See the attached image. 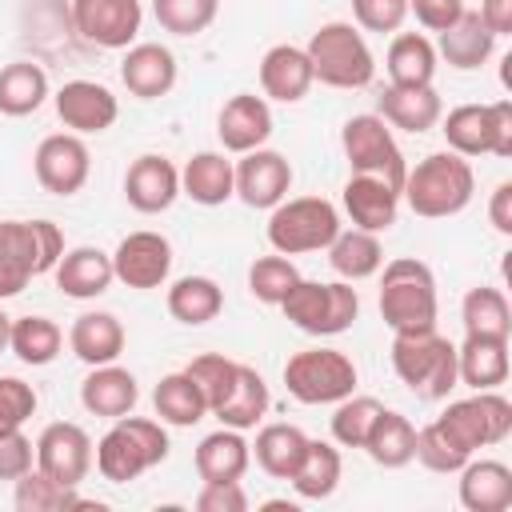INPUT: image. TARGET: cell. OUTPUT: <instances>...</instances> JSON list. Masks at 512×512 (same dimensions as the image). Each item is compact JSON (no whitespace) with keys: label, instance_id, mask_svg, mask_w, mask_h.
<instances>
[{"label":"cell","instance_id":"1","mask_svg":"<svg viewBox=\"0 0 512 512\" xmlns=\"http://www.w3.org/2000/svg\"><path fill=\"white\" fill-rule=\"evenodd\" d=\"M472 192H476V172L468 156L452 148L428 152L424 160H416V168H408L400 184V200L424 220H448L464 212L472 204Z\"/></svg>","mask_w":512,"mask_h":512},{"label":"cell","instance_id":"2","mask_svg":"<svg viewBox=\"0 0 512 512\" xmlns=\"http://www.w3.org/2000/svg\"><path fill=\"white\" fill-rule=\"evenodd\" d=\"M168 432L160 420H148V416H120L112 420V428L96 440V452H92V464L96 472L108 480V484H132L140 480L148 468L164 464L168 460Z\"/></svg>","mask_w":512,"mask_h":512},{"label":"cell","instance_id":"3","mask_svg":"<svg viewBox=\"0 0 512 512\" xmlns=\"http://www.w3.org/2000/svg\"><path fill=\"white\" fill-rule=\"evenodd\" d=\"M64 256V232L52 220H0V300L28 288Z\"/></svg>","mask_w":512,"mask_h":512},{"label":"cell","instance_id":"4","mask_svg":"<svg viewBox=\"0 0 512 512\" xmlns=\"http://www.w3.org/2000/svg\"><path fill=\"white\" fill-rule=\"evenodd\" d=\"M304 52H308V64H312V80H320L328 88L356 92V88H368L372 76H376V56H372L364 32L348 20L320 24L308 36Z\"/></svg>","mask_w":512,"mask_h":512},{"label":"cell","instance_id":"5","mask_svg":"<svg viewBox=\"0 0 512 512\" xmlns=\"http://www.w3.org/2000/svg\"><path fill=\"white\" fill-rule=\"evenodd\" d=\"M392 372L400 376V384H408L412 396L448 400V392L460 384L456 344L448 336H440L436 328H428V332H392Z\"/></svg>","mask_w":512,"mask_h":512},{"label":"cell","instance_id":"6","mask_svg":"<svg viewBox=\"0 0 512 512\" xmlns=\"http://www.w3.org/2000/svg\"><path fill=\"white\" fill-rule=\"evenodd\" d=\"M380 316L392 332L436 328V276L416 256H396L380 264Z\"/></svg>","mask_w":512,"mask_h":512},{"label":"cell","instance_id":"7","mask_svg":"<svg viewBox=\"0 0 512 512\" xmlns=\"http://www.w3.org/2000/svg\"><path fill=\"white\" fill-rule=\"evenodd\" d=\"M280 312L292 328L308 336H340L360 316V292L348 280H296V288L280 300Z\"/></svg>","mask_w":512,"mask_h":512},{"label":"cell","instance_id":"8","mask_svg":"<svg viewBox=\"0 0 512 512\" xmlns=\"http://www.w3.org/2000/svg\"><path fill=\"white\" fill-rule=\"evenodd\" d=\"M340 232V212L324 196H284L268 216V244L280 256L324 252Z\"/></svg>","mask_w":512,"mask_h":512},{"label":"cell","instance_id":"9","mask_svg":"<svg viewBox=\"0 0 512 512\" xmlns=\"http://www.w3.org/2000/svg\"><path fill=\"white\" fill-rule=\"evenodd\" d=\"M440 132L460 156H512V100L492 104H456L440 116Z\"/></svg>","mask_w":512,"mask_h":512},{"label":"cell","instance_id":"10","mask_svg":"<svg viewBox=\"0 0 512 512\" xmlns=\"http://www.w3.org/2000/svg\"><path fill=\"white\" fill-rule=\"evenodd\" d=\"M356 364L340 348H304L292 352L284 364V384L288 396L300 404H336L356 392Z\"/></svg>","mask_w":512,"mask_h":512},{"label":"cell","instance_id":"11","mask_svg":"<svg viewBox=\"0 0 512 512\" xmlns=\"http://www.w3.org/2000/svg\"><path fill=\"white\" fill-rule=\"evenodd\" d=\"M340 148H344V160L352 164V172L380 176V180H388L392 188L404 184L408 160H404V152H400L392 128H388L376 112L348 116L344 128H340Z\"/></svg>","mask_w":512,"mask_h":512},{"label":"cell","instance_id":"12","mask_svg":"<svg viewBox=\"0 0 512 512\" xmlns=\"http://www.w3.org/2000/svg\"><path fill=\"white\" fill-rule=\"evenodd\" d=\"M436 424H440L464 452L476 456L480 448H492V444L508 440V432H512V404H508V396H500L496 388L472 392L468 400H452V404L436 416Z\"/></svg>","mask_w":512,"mask_h":512},{"label":"cell","instance_id":"13","mask_svg":"<svg viewBox=\"0 0 512 512\" xmlns=\"http://www.w3.org/2000/svg\"><path fill=\"white\" fill-rule=\"evenodd\" d=\"M68 16L84 44L104 52H124L140 36L144 4L140 0H72Z\"/></svg>","mask_w":512,"mask_h":512},{"label":"cell","instance_id":"14","mask_svg":"<svg viewBox=\"0 0 512 512\" xmlns=\"http://www.w3.org/2000/svg\"><path fill=\"white\" fill-rule=\"evenodd\" d=\"M36 184L52 196H76L92 176V152L76 132H52L32 152Z\"/></svg>","mask_w":512,"mask_h":512},{"label":"cell","instance_id":"15","mask_svg":"<svg viewBox=\"0 0 512 512\" xmlns=\"http://www.w3.org/2000/svg\"><path fill=\"white\" fill-rule=\"evenodd\" d=\"M92 452V436L72 420H56L36 436V468L68 488L84 484V476L92 472Z\"/></svg>","mask_w":512,"mask_h":512},{"label":"cell","instance_id":"16","mask_svg":"<svg viewBox=\"0 0 512 512\" xmlns=\"http://www.w3.org/2000/svg\"><path fill=\"white\" fill-rule=\"evenodd\" d=\"M52 104H56V116L64 120V128L76 136H100L120 116V100L100 80H64L52 92Z\"/></svg>","mask_w":512,"mask_h":512},{"label":"cell","instance_id":"17","mask_svg":"<svg viewBox=\"0 0 512 512\" xmlns=\"http://www.w3.org/2000/svg\"><path fill=\"white\" fill-rule=\"evenodd\" d=\"M112 272L124 288H136V292H148V288H160L172 272V244L168 236L160 232H128L116 252H112Z\"/></svg>","mask_w":512,"mask_h":512},{"label":"cell","instance_id":"18","mask_svg":"<svg viewBox=\"0 0 512 512\" xmlns=\"http://www.w3.org/2000/svg\"><path fill=\"white\" fill-rule=\"evenodd\" d=\"M232 168H236V200H244L248 208L272 212L292 192V164L272 148H252Z\"/></svg>","mask_w":512,"mask_h":512},{"label":"cell","instance_id":"19","mask_svg":"<svg viewBox=\"0 0 512 512\" xmlns=\"http://www.w3.org/2000/svg\"><path fill=\"white\" fill-rule=\"evenodd\" d=\"M216 136H220L224 152H232V156L264 148L268 136H272V108H268V100L256 96V92L228 96L220 116H216Z\"/></svg>","mask_w":512,"mask_h":512},{"label":"cell","instance_id":"20","mask_svg":"<svg viewBox=\"0 0 512 512\" xmlns=\"http://www.w3.org/2000/svg\"><path fill=\"white\" fill-rule=\"evenodd\" d=\"M180 196V168L168 160V156H156V152H144L128 164L124 172V200L144 212V216H156V212H168Z\"/></svg>","mask_w":512,"mask_h":512},{"label":"cell","instance_id":"21","mask_svg":"<svg viewBox=\"0 0 512 512\" xmlns=\"http://www.w3.org/2000/svg\"><path fill=\"white\" fill-rule=\"evenodd\" d=\"M176 56L172 48L156 44V40H136L132 48H124V60H120V80L128 88V96L136 100H160L176 88Z\"/></svg>","mask_w":512,"mask_h":512},{"label":"cell","instance_id":"22","mask_svg":"<svg viewBox=\"0 0 512 512\" xmlns=\"http://www.w3.org/2000/svg\"><path fill=\"white\" fill-rule=\"evenodd\" d=\"M340 200H344V212H348L352 228H364V232H376V236L388 232L400 216V188H392L380 176L352 172Z\"/></svg>","mask_w":512,"mask_h":512},{"label":"cell","instance_id":"23","mask_svg":"<svg viewBox=\"0 0 512 512\" xmlns=\"http://www.w3.org/2000/svg\"><path fill=\"white\" fill-rule=\"evenodd\" d=\"M312 64H308V52L296 48V44H272L264 56H260V92L264 100H276V104H300L312 88Z\"/></svg>","mask_w":512,"mask_h":512},{"label":"cell","instance_id":"24","mask_svg":"<svg viewBox=\"0 0 512 512\" xmlns=\"http://www.w3.org/2000/svg\"><path fill=\"white\" fill-rule=\"evenodd\" d=\"M56 276V288L68 296V300H96L112 288L116 272H112V252H100L92 244H80V248H64V256L56 260L52 268Z\"/></svg>","mask_w":512,"mask_h":512},{"label":"cell","instance_id":"25","mask_svg":"<svg viewBox=\"0 0 512 512\" xmlns=\"http://www.w3.org/2000/svg\"><path fill=\"white\" fill-rule=\"evenodd\" d=\"M140 400V384L128 368H120L116 360L112 364H96L88 368L84 384H80V404L88 416H100V420H120L136 408Z\"/></svg>","mask_w":512,"mask_h":512},{"label":"cell","instance_id":"26","mask_svg":"<svg viewBox=\"0 0 512 512\" xmlns=\"http://www.w3.org/2000/svg\"><path fill=\"white\" fill-rule=\"evenodd\" d=\"M376 116H380L388 128H400V132L420 136V132H428V128L440 124L444 100H440V92H436L432 84H424V88L388 84V88L380 92V100H376Z\"/></svg>","mask_w":512,"mask_h":512},{"label":"cell","instance_id":"27","mask_svg":"<svg viewBox=\"0 0 512 512\" xmlns=\"http://www.w3.org/2000/svg\"><path fill=\"white\" fill-rule=\"evenodd\" d=\"M464 512H508L512 508V468L504 460H468L460 472Z\"/></svg>","mask_w":512,"mask_h":512},{"label":"cell","instance_id":"28","mask_svg":"<svg viewBox=\"0 0 512 512\" xmlns=\"http://www.w3.org/2000/svg\"><path fill=\"white\" fill-rule=\"evenodd\" d=\"M180 196L200 208H220L236 196V168L224 152H196L180 168Z\"/></svg>","mask_w":512,"mask_h":512},{"label":"cell","instance_id":"29","mask_svg":"<svg viewBox=\"0 0 512 512\" xmlns=\"http://www.w3.org/2000/svg\"><path fill=\"white\" fill-rule=\"evenodd\" d=\"M124 344H128V332L112 312H80L72 320V328H68V348L88 368L120 360Z\"/></svg>","mask_w":512,"mask_h":512},{"label":"cell","instance_id":"30","mask_svg":"<svg viewBox=\"0 0 512 512\" xmlns=\"http://www.w3.org/2000/svg\"><path fill=\"white\" fill-rule=\"evenodd\" d=\"M192 464H196V476H200L204 484H216V480H244V472H248V464H252V444L244 440V432L220 424L216 432H208V436L196 444Z\"/></svg>","mask_w":512,"mask_h":512},{"label":"cell","instance_id":"31","mask_svg":"<svg viewBox=\"0 0 512 512\" xmlns=\"http://www.w3.org/2000/svg\"><path fill=\"white\" fill-rule=\"evenodd\" d=\"M508 340L504 336H464L456 348V376L472 392L500 388L508 380Z\"/></svg>","mask_w":512,"mask_h":512},{"label":"cell","instance_id":"32","mask_svg":"<svg viewBox=\"0 0 512 512\" xmlns=\"http://www.w3.org/2000/svg\"><path fill=\"white\" fill-rule=\"evenodd\" d=\"M436 36H440L436 56H444L456 72H476V68L488 64L492 52H496V36L484 28L480 12H472V8H464L460 20L448 24L444 32H436Z\"/></svg>","mask_w":512,"mask_h":512},{"label":"cell","instance_id":"33","mask_svg":"<svg viewBox=\"0 0 512 512\" xmlns=\"http://www.w3.org/2000/svg\"><path fill=\"white\" fill-rule=\"evenodd\" d=\"M268 404H272V396H268L264 376H260L252 364H240V368H236V380H232V388H228V396L212 408V416H216L224 428L248 432V428H256V424L264 420Z\"/></svg>","mask_w":512,"mask_h":512},{"label":"cell","instance_id":"34","mask_svg":"<svg viewBox=\"0 0 512 512\" xmlns=\"http://www.w3.org/2000/svg\"><path fill=\"white\" fill-rule=\"evenodd\" d=\"M436 44L424 32H392L384 68H388V84H404V88H424L436 80Z\"/></svg>","mask_w":512,"mask_h":512},{"label":"cell","instance_id":"35","mask_svg":"<svg viewBox=\"0 0 512 512\" xmlns=\"http://www.w3.org/2000/svg\"><path fill=\"white\" fill-rule=\"evenodd\" d=\"M328 252V264L340 280L356 284V280H368L380 272L384 264V244L376 232H364V228H340L336 240L324 248Z\"/></svg>","mask_w":512,"mask_h":512},{"label":"cell","instance_id":"36","mask_svg":"<svg viewBox=\"0 0 512 512\" xmlns=\"http://www.w3.org/2000/svg\"><path fill=\"white\" fill-rule=\"evenodd\" d=\"M168 316L188 324V328H200L208 320H216L224 312V288L212 280V276H180L168 284Z\"/></svg>","mask_w":512,"mask_h":512},{"label":"cell","instance_id":"37","mask_svg":"<svg viewBox=\"0 0 512 512\" xmlns=\"http://www.w3.org/2000/svg\"><path fill=\"white\" fill-rule=\"evenodd\" d=\"M52 96L48 72L32 60H12L0 68V116H32Z\"/></svg>","mask_w":512,"mask_h":512},{"label":"cell","instance_id":"38","mask_svg":"<svg viewBox=\"0 0 512 512\" xmlns=\"http://www.w3.org/2000/svg\"><path fill=\"white\" fill-rule=\"evenodd\" d=\"M340 472H344V460H340V448L332 440H312L308 436V448H304V460L296 464L292 472V488L300 500H328L336 488H340Z\"/></svg>","mask_w":512,"mask_h":512},{"label":"cell","instance_id":"39","mask_svg":"<svg viewBox=\"0 0 512 512\" xmlns=\"http://www.w3.org/2000/svg\"><path fill=\"white\" fill-rule=\"evenodd\" d=\"M304 448H308V436H304L296 424H264V428L256 432L252 460H256L260 472H268L272 480H292L296 464L304 460Z\"/></svg>","mask_w":512,"mask_h":512},{"label":"cell","instance_id":"40","mask_svg":"<svg viewBox=\"0 0 512 512\" xmlns=\"http://www.w3.org/2000/svg\"><path fill=\"white\" fill-rule=\"evenodd\" d=\"M64 348V332L52 316H12L8 352L28 368H48Z\"/></svg>","mask_w":512,"mask_h":512},{"label":"cell","instance_id":"41","mask_svg":"<svg viewBox=\"0 0 512 512\" xmlns=\"http://www.w3.org/2000/svg\"><path fill=\"white\" fill-rule=\"evenodd\" d=\"M152 408H156V420L160 424H172V428H192L208 416V404L200 396V388L188 380V372H168L160 376V384L152 388Z\"/></svg>","mask_w":512,"mask_h":512},{"label":"cell","instance_id":"42","mask_svg":"<svg viewBox=\"0 0 512 512\" xmlns=\"http://www.w3.org/2000/svg\"><path fill=\"white\" fill-rule=\"evenodd\" d=\"M364 452L372 456V464L380 468H404L412 464V452H416V424L404 416V412H392L384 408L364 440Z\"/></svg>","mask_w":512,"mask_h":512},{"label":"cell","instance_id":"43","mask_svg":"<svg viewBox=\"0 0 512 512\" xmlns=\"http://www.w3.org/2000/svg\"><path fill=\"white\" fill-rule=\"evenodd\" d=\"M12 504L20 512H72V508H88L92 500H84L76 488L52 480L48 472L32 464L20 480H12Z\"/></svg>","mask_w":512,"mask_h":512},{"label":"cell","instance_id":"44","mask_svg":"<svg viewBox=\"0 0 512 512\" xmlns=\"http://www.w3.org/2000/svg\"><path fill=\"white\" fill-rule=\"evenodd\" d=\"M460 320H464V336H512V308L508 296L492 284H476L464 292L460 300Z\"/></svg>","mask_w":512,"mask_h":512},{"label":"cell","instance_id":"45","mask_svg":"<svg viewBox=\"0 0 512 512\" xmlns=\"http://www.w3.org/2000/svg\"><path fill=\"white\" fill-rule=\"evenodd\" d=\"M384 412V404L376 396H344L336 400V412H332V444L340 448H364L376 416Z\"/></svg>","mask_w":512,"mask_h":512},{"label":"cell","instance_id":"46","mask_svg":"<svg viewBox=\"0 0 512 512\" xmlns=\"http://www.w3.org/2000/svg\"><path fill=\"white\" fill-rule=\"evenodd\" d=\"M296 280H300V268L292 264V256H280V252L256 256L252 268H248V292L260 304H276L280 308V300L296 288Z\"/></svg>","mask_w":512,"mask_h":512},{"label":"cell","instance_id":"47","mask_svg":"<svg viewBox=\"0 0 512 512\" xmlns=\"http://www.w3.org/2000/svg\"><path fill=\"white\" fill-rule=\"evenodd\" d=\"M152 16L172 36H200L220 16V0H152Z\"/></svg>","mask_w":512,"mask_h":512},{"label":"cell","instance_id":"48","mask_svg":"<svg viewBox=\"0 0 512 512\" xmlns=\"http://www.w3.org/2000/svg\"><path fill=\"white\" fill-rule=\"evenodd\" d=\"M412 460H420L428 472H440V476H456L468 460H472V452H464L436 420L432 424H424V428H416V452H412Z\"/></svg>","mask_w":512,"mask_h":512},{"label":"cell","instance_id":"49","mask_svg":"<svg viewBox=\"0 0 512 512\" xmlns=\"http://www.w3.org/2000/svg\"><path fill=\"white\" fill-rule=\"evenodd\" d=\"M236 368H240V360H228V356H220V352H200V356H192V360L184 364L188 380L200 388V396H204V404H208V416H212V408L228 396V388H232V380H236Z\"/></svg>","mask_w":512,"mask_h":512},{"label":"cell","instance_id":"50","mask_svg":"<svg viewBox=\"0 0 512 512\" xmlns=\"http://www.w3.org/2000/svg\"><path fill=\"white\" fill-rule=\"evenodd\" d=\"M352 16L360 32H400L408 20V0H352Z\"/></svg>","mask_w":512,"mask_h":512},{"label":"cell","instance_id":"51","mask_svg":"<svg viewBox=\"0 0 512 512\" xmlns=\"http://www.w3.org/2000/svg\"><path fill=\"white\" fill-rule=\"evenodd\" d=\"M36 388L20 376H0V428H24V420L36 412Z\"/></svg>","mask_w":512,"mask_h":512},{"label":"cell","instance_id":"52","mask_svg":"<svg viewBox=\"0 0 512 512\" xmlns=\"http://www.w3.org/2000/svg\"><path fill=\"white\" fill-rule=\"evenodd\" d=\"M36 464V444L24 428H0V480H20Z\"/></svg>","mask_w":512,"mask_h":512},{"label":"cell","instance_id":"53","mask_svg":"<svg viewBox=\"0 0 512 512\" xmlns=\"http://www.w3.org/2000/svg\"><path fill=\"white\" fill-rule=\"evenodd\" d=\"M192 508L196 512H248V492L240 488V480H216L196 492Z\"/></svg>","mask_w":512,"mask_h":512},{"label":"cell","instance_id":"54","mask_svg":"<svg viewBox=\"0 0 512 512\" xmlns=\"http://www.w3.org/2000/svg\"><path fill=\"white\" fill-rule=\"evenodd\" d=\"M464 12V0H408V16H416V24L424 32H444L448 24H456Z\"/></svg>","mask_w":512,"mask_h":512},{"label":"cell","instance_id":"55","mask_svg":"<svg viewBox=\"0 0 512 512\" xmlns=\"http://www.w3.org/2000/svg\"><path fill=\"white\" fill-rule=\"evenodd\" d=\"M488 220L500 236H512V180H500L488 196Z\"/></svg>","mask_w":512,"mask_h":512},{"label":"cell","instance_id":"56","mask_svg":"<svg viewBox=\"0 0 512 512\" xmlns=\"http://www.w3.org/2000/svg\"><path fill=\"white\" fill-rule=\"evenodd\" d=\"M480 20L496 40L512 36V0H480Z\"/></svg>","mask_w":512,"mask_h":512},{"label":"cell","instance_id":"57","mask_svg":"<svg viewBox=\"0 0 512 512\" xmlns=\"http://www.w3.org/2000/svg\"><path fill=\"white\" fill-rule=\"evenodd\" d=\"M260 508H264V512H300V504H296V500H264Z\"/></svg>","mask_w":512,"mask_h":512},{"label":"cell","instance_id":"58","mask_svg":"<svg viewBox=\"0 0 512 512\" xmlns=\"http://www.w3.org/2000/svg\"><path fill=\"white\" fill-rule=\"evenodd\" d=\"M8 336H12V316L0 308V352H8Z\"/></svg>","mask_w":512,"mask_h":512}]
</instances>
